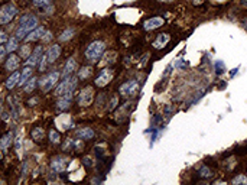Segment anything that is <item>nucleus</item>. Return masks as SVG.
<instances>
[{"mask_svg": "<svg viewBox=\"0 0 247 185\" xmlns=\"http://www.w3.org/2000/svg\"><path fill=\"white\" fill-rule=\"evenodd\" d=\"M104 51H105V44L103 41H94L85 49V58L90 62H97L104 54Z\"/></svg>", "mask_w": 247, "mask_h": 185, "instance_id": "nucleus-2", "label": "nucleus"}, {"mask_svg": "<svg viewBox=\"0 0 247 185\" xmlns=\"http://www.w3.org/2000/svg\"><path fill=\"white\" fill-rule=\"evenodd\" d=\"M71 94H72V92H69V94H65V96H61V99H59L58 103H56V109H58V110L65 112V110L69 109V106H71Z\"/></svg>", "mask_w": 247, "mask_h": 185, "instance_id": "nucleus-16", "label": "nucleus"}, {"mask_svg": "<svg viewBox=\"0 0 247 185\" xmlns=\"http://www.w3.org/2000/svg\"><path fill=\"white\" fill-rule=\"evenodd\" d=\"M237 71H238V68H234V69H233V72H230V75H231V77H234V75L237 74Z\"/></svg>", "mask_w": 247, "mask_h": 185, "instance_id": "nucleus-39", "label": "nucleus"}, {"mask_svg": "<svg viewBox=\"0 0 247 185\" xmlns=\"http://www.w3.org/2000/svg\"><path fill=\"white\" fill-rule=\"evenodd\" d=\"M231 184H234V185H237V184H246V185H247V176H244V175H237L234 179H231Z\"/></svg>", "mask_w": 247, "mask_h": 185, "instance_id": "nucleus-32", "label": "nucleus"}, {"mask_svg": "<svg viewBox=\"0 0 247 185\" xmlns=\"http://www.w3.org/2000/svg\"><path fill=\"white\" fill-rule=\"evenodd\" d=\"M36 85H38V80H36L35 77H32V78L23 85V91H25V92H32V91L35 90Z\"/></svg>", "mask_w": 247, "mask_h": 185, "instance_id": "nucleus-24", "label": "nucleus"}, {"mask_svg": "<svg viewBox=\"0 0 247 185\" xmlns=\"http://www.w3.org/2000/svg\"><path fill=\"white\" fill-rule=\"evenodd\" d=\"M44 136H45V130H44L42 127H35V129L32 130V137H33L36 142L42 140Z\"/></svg>", "mask_w": 247, "mask_h": 185, "instance_id": "nucleus-26", "label": "nucleus"}, {"mask_svg": "<svg viewBox=\"0 0 247 185\" xmlns=\"http://www.w3.org/2000/svg\"><path fill=\"white\" fill-rule=\"evenodd\" d=\"M18 41H19V39H18L16 36L9 38V41L6 42V49H7V52H10V54H12L13 51H16V49H18V46H19V45H18Z\"/></svg>", "mask_w": 247, "mask_h": 185, "instance_id": "nucleus-23", "label": "nucleus"}, {"mask_svg": "<svg viewBox=\"0 0 247 185\" xmlns=\"http://www.w3.org/2000/svg\"><path fill=\"white\" fill-rule=\"evenodd\" d=\"M77 84H78V77H67L64 78V81H61L56 88H55V94L56 96H65V94H69L72 92L75 88H77Z\"/></svg>", "mask_w": 247, "mask_h": 185, "instance_id": "nucleus-3", "label": "nucleus"}, {"mask_svg": "<svg viewBox=\"0 0 247 185\" xmlns=\"http://www.w3.org/2000/svg\"><path fill=\"white\" fill-rule=\"evenodd\" d=\"M113 77H114V72L110 68H104L98 74V77L95 78V85L97 87H105V85L110 84V81L113 80Z\"/></svg>", "mask_w": 247, "mask_h": 185, "instance_id": "nucleus-8", "label": "nucleus"}, {"mask_svg": "<svg viewBox=\"0 0 247 185\" xmlns=\"http://www.w3.org/2000/svg\"><path fill=\"white\" fill-rule=\"evenodd\" d=\"M0 38H2V44H3V45H6V42L9 41V38L6 36V33H5V32H2V33H0Z\"/></svg>", "mask_w": 247, "mask_h": 185, "instance_id": "nucleus-36", "label": "nucleus"}, {"mask_svg": "<svg viewBox=\"0 0 247 185\" xmlns=\"http://www.w3.org/2000/svg\"><path fill=\"white\" fill-rule=\"evenodd\" d=\"M169 39H171V36H169L168 33H159L158 38L153 41V48H156V49L163 48V46L169 42Z\"/></svg>", "mask_w": 247, "mask_h": 185, "instance_id": "nucleus-17", "label": "nucleus"}, {"mask_svg": "<svg viewBox=\"0 0 247 185\" xmlns=\"http://www.w3.org/2000/svg\"><path fill=\"white\" fill-rule=\"evenodd\" d=\"M36 103H38V99H32V100L29 101V106H35Z\"/></svg>", "mask_w": 247, "mask_h": 185, "instance_id": "nucleus-38", "label": "nucleus"}, {"mask_svg": "<svg viewBox=\"0 0 247 185\" xmlns=\"http://www.w3.org/2000/svg\"><path fill=\"white\" fill-rule=\"evenodd\" d=\"M52 0H33V6L39 7V9H45L48 6H51Z\"/></svg>", "mask_w": 247, "mask_h": 185, "instance_id": "nucleus-27", "label": "nucleus"}, {"mask_svg": "<svg viewBox=\"0 0 247 185\" xmlns=\"http://www.w3.org/2000/svg\"><path fill=\"white\" fill-rule=\"evenodd\" d=\"M19 81H20V74L18 72V71H15V72H12V75L6 80V88L7 90H12L15 85H19Z\"/></svg>", "mask_w": 247, "mask_h": 185, "instance_id": "nucleus-19", "label": "nucleus"}, {"mask_svg": "<svg viewBox=\"0 0 247 185\" xmlns=\"http://www.w3.org/2000/svg\"><path fill=\"white\" fill-rule=\"evenodd\" d=\"M32 74H33V69H32V67H25L23 68V71H22V74H20V81H19V85H25L31 78H32Z\"/></svg>", "mask_w": 247, "mask_h": 185, "instance_id": "nucleus-20", "label": "nucleus"}, {"mask_svg": "<svg viewBox=\"0 0 247 185\" xmlns=\"http://www.w3.org/2000/svg\"><path fill=\"white\" fill-rule=\"evenodd\" d=\"M36 28H38V18L33 16V15H25L20 19L19 26L16 29V38L18 39H25Z\"/></svg>", "mask_w": 247, "mask_h": 185, "instance_id": "nucleus-1", "label": "nucleus"}, {"mask_svg": "<svg viewBox=\"0 0 247 185\" xmlns=\"http://www.w3.org/2000/svg\"><path fill=\"white\" fill-rule=\"evenodd\" d=\"M93 99H94V90H93L91 85H87L78 94V104L81 107H88L93 103Z\"/></svg>", "mask_w": 247, "mask_h": 185, "instance_id": "nucleus-6", "label": "nucleus"}, {"mask_svg": "<svg viewBox=\"0 0 247 185\" xmlns=\"http://www.w3.org/2000/svg\"><path fill=\"white\" fill-rule=\"evenodd\" d=\"M46 55H48L49 64L55 62V61L59 58V55H61V46H59L58 44H55V45H51V46L48 48V51H46Z\"/></svg>", "mask_w": 247, "mask_h": 185, "instance_id": "nucleus-13", "label": "nucleus"}, {"mask_svg": "<svg viewBox=\"0 0 247 185\" xmlns=\"http://www.w3.org/2000/svg\"><path fill=\"white\" fill-rule=\"evenodd\" d=\"M163 23H165V20L162 18H150L143 23V28H145V31H153V29L162 26Z\"/></svg>", "mask_w": 247, "mask_h": 185, "instance_id": "nucleus-12", "label": "nucleus"}, {"mask_svg": "<svg viewBox=\"0 0 247 185\" xmlns=\"http://www.w3.org/2000/svg\"><path fill=\"white\" fill-rule=\"evenodd\" d=\"M12 142H13V135H12V132L6 133V135L2 137V140H0V149H2L3 153L7 152V149H9V146L12 145Z\"/></svg>", "mask_w": 247, "mask_h": 185, "instance_id": "nucleus-18", "label": "nucleus"}, {"mask_svg": "<svg viewBox=\"0 0 247 185\" xmlns=\"http://www.w3.org/2000/svg\"><path fill=\"white\" fill-rule=\"evenodd\" d=\"M243 25H244V28L247 29V19H244V20H243Z\"/></svg>", "mask_w": 247, "mask_h": 185, "instance_id": "nucleus-41", "label": "nucleus"}, {"mask_svg": "<svg viewBox=\"0 0 247 185\" xmlns=\"http://www.w3.org/2000/svg\"><path fill=\"white\" fill-rule=\"evenodd\" d=\"M158 2H163V3H169V2H172V0H158Z\"/></svg>", "mask_w": 247, "mask_h": 185, "instance_id": "nucleus-40", "label": "nucleus"}, {"mask_svg": "<svg viewBox=\"0 0 247 185\" xmlns=\"http://www.w3.org/2000/svg\"><path fill=\"white\" fill-rule=\"evenodd\" d=\"M77 136L81 137V139H93L94 137V130L91 127H81L77 130Z\"/></svg>", "mask_w": 247, "mask_h": 185, "instance_id": "nucleus-21", "label": "nucleus"}, {"mask_svg": "<svg viewBox=\"0 0 247 185\" xmlns=\"http://www.w3.org/2000/svg\"><path fill=\"white\" fill-rule=\"evenodd\" d=\"M49 140L52 142V143H59V133L56 132V130H49Z\"/></svg>", "mask_w": 247, "mask_h": 185, "instance_id": "nucleus-29", "label": "nucleus"}, {"mask_svg": "<svg viewBox=\"0 0 247 185\" xmlns=\"http://www.w3.org/2000/svg\"><path fill=\"white\" fill-rule=\"evenodd\" d=\"M117 101H118V100H117V97H114V99L111 100V103H110V110H113V109L117 106Z\"/></svg>", "mask_w": 247, "mask_h": 185, "instance_id": "nucleus-37", "label": "nucleus"}, {"mask_svg": "<svg viewBox=\"0 0 247 185\" xmlns=\"http://www.w3.org/2000/svg\"><path fill=\"white\" fill-rule=\"evenodd\" d=\"M77 69V61L74 58H69L67 62H65V67H64V71H62V77L67 78V77H71L72 72Z\"/></svg>", "mask_w": 247, "mask_h": 185, "instance_id": "nucleus-15", "label": "nucleus"}, {"mask_svg": "<svg viewBox=\"0 0 247 185\" xmlns=\"http://www.w3.org/2000/svg\"><path fill=\"white\" fill-rule=\"evenodd\" d=\"M6 52H7V49H6V45H3V44H2V46H0V59H5V56H6Z\"/></svg>", "mask_w": 247, "mask_h": 185, "instance_id": "nucleus-34", "label": "nucleus"}, {"mask_svg": "<svg viewBox=\"0 0 247 185\" xmlns=\"http://www.w3.org/2000/svg\"><path fill=\"white\" fill-rule=\"evenodd\" d=\"M20 56H18V55H15V54H10V56L6 59V62H5V68H6V71H10V72H15L18 68H19V65H20V59H19Z\"/></svg>", "mask_w": 247, "mask_h": 185, "instance_id": "nucleus-11", "label": "nucleus"}, {"mask_svg": "<svg viewBox=\"0 0 247 185\" xmlns=\"http://www.w3.org/2000/svg\"><path fill=\"white\" fill-rule=\"evenodd\" d=\"M31 54H32V52H31V46H29V45H23V48H20V51H19V56L23 58L25 61L29 58Z\"/></svg>", "mask_w": 247, "mask_h": 185, "instance_id": "nucleus-28", "label": "nucleus"}, {"mask_svg": "<svg viewBox=\"0 0 247 185\" xmlns=\"http://www.w3.org/2000/svg\"><path fill=\"white\" fill-rule=\"evenodd\" d=\"M44 35H45V28H44V26H38L36 29H33V31L25 38V42H33V41L42 39Z\"/></svg>", "mask_w": 247, "mask_h": 185, "instance_id": "nucleus-14", "label": "nucleus"}, {"mask_svg": "<svg viewBox=\"0 0 247 185\" xmlns=\"http://www.w3.org/2000/svg\"><path fill=\"white\" fill-rule=\"evenodd\" d=\"M67 163H68V159L65 156H55L51 162V168L59 173V172H64L67 169Z\"/></svg>", "mask_w": 247, "mask_h": 185, "instance_id": "nucleus-10", "label": "nucleus"}, {"mask_svg": "<svg viewBox=\"0 0 247 185\" xmlns=\"http://www.w3.org/2000/svg\"><path fill=\"white\" fill-rule=\"evenodd\" d=\"M51 39H52V33H51L49 31H46V32H45V35L42 36V41H44V42H49Z\"/></svg>", "mask_w": 247, "mask_h": 185, "instance_id": "nucleus-35", "label": "nucleus"}, {"mask_svg": "<svg viewBox=\"0 0 247 185\" xmlns=\"http://www.w3.org/2000/svg\"><path fill=\"white\" fill-rule=\"evenodd\" d=\"M18 15V7L12 3H7L0 9V25H7Z\"/></svg>", "mask_w": 247, "mask_h": 185, "instance_id": "nucleus-4", "label": "nucleus"}, {"mask_svg": "<svg viewBox=\"0 0 247 185\" xmlns=\"http://www.w3.org/2000/svg\"><path fill=\"white\" fill-rule=\"evenodd\" d=\"M224 69H225L224 62H223V61H215V74H217V75H221V74L224 72Z\"/></svg>", "mask_w": 247, "mask_h": 185, "instance_id": "nucleus-31", "label": "nucleus"}, {"mask_svg": "<svg viewBox=\"0 0 247 185\" xmlns=\"http://www.w3.org/2000/svg\"><path fill=\"white\" fill-rule=\"evenodd\" d=\"M49 64V59H48V55L45 54L44 56H42V59H41V62H39V71L41 72H44L45 69H46V65Z\"/></svg>", "mask_w": 247, "mask_h": 185, "instance_id": "nucleus-30", "label": "nucleus"}, {"mask_svg": "<svg viewBox=\"0 0 247 185\" xmlns=\"http://www.w3.org/2000/svg\"><path fill=\"white\" fill-rule=\"evenodd\" d=\"M58 80H59V72H58V71H52V72H49L46 77H44V78L39 81V85H41L42 91L48 92V91H51V90L56 85Z\"/></svg>", "mask_w": 247, "mask_h": 185, "instance_id": "nucleus-5", "label": "nucleus"}, {"mask_svg": "<svg viewBox=\"0 0 247 185\" xmlns=\"http://www.w3.org/2000/svg\"><path fill=\"white\" fill-rule=\"evenodd\" d=\"M201 176H204V178H210V176H212V172H211V169H208L207 166H204L201 171Z\"/></svg>", "mask_w": 247, "mask_h": 185, "instance_id": "nucleus-33", "label": "nucleus"}, {"mask_svg": "<svg viewBox=\"0 0 247 185\" xmlns=\"http://www.w3.org/2000/svg\"><path fill=\"white\" fill-rule=\"evenodd\" d=\"M91 74H93V68H91V67H82V68L80 69V72H78V78L87 80V78H90Z\"/></svg>", "mask_w": 247, "mask_h": 185, "instance_id": "nucleus-25", "label": "nucleus"}, {"mask_svg": "<svg viewBox=\"0 0 247 185\" xmlns=\"http://www.w3.org/2000/svg\"><path fill=\"white\" fill-rule=\"evenodd\" d=\"M74 28H68V29H65L59 36H58V39H59V42H67V41H69L72 36H74Z\"/></svg>", "mask_w": 247, "mask_h": 185, "instance_id": "nucleus-22", "label": "nucleus"}, {"mask_svg": "<svg viewBox=\"0 0 247 185\" xmlns=\"http://www.w3.org/2000/svg\"><path fill=\"white\" fill-rule=\"evenodd\" d=\"M137 88H139V84H137V81L136 80H130V81H127V82H125L121 87H120V92H121V96H133V94H136V91H137Z\"/></svg>", "mask_w": 247, "mask_h": 185, "instance_id": "nucleus-9", "label": "nucleus"}, {"mask_svg": "<svg viewBox=\"0 0 247 185\" xmlns=\"http://www.w3.org/2000/svg\"><path fill=\"white\" fill-rule=\"evenodd\" d=\"M42 56H44V46L38 45V46H35V49L32 51V54L29 55V58L25 61V65L33 68V67H36L39 64V61L42 59Z\"/></svg>", "mask_w": 247, "mask_h": 185, "instance_id": "nucleus-7", "label": "nucleus"}]
</instances>
